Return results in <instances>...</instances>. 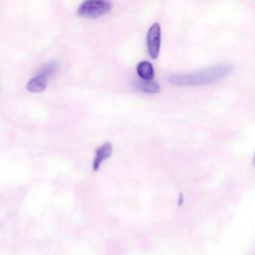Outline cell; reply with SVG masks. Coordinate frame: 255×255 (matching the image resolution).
<instances>
[{
  "mask_svg": "<svg viewBox=\"0 0 255 255\" xmlns=\"http://www.w3.org/2000/svg\"><path fill=\"white\" fill-rule=\"evenodd\" d=\"M138 88L142 92L149 94H154L159 91V85L154 81H142L138 84Z\"/></svg>",
  "mask_w": 255,
  "mask_h": 255,
  "instance_id": "52a82bcc",
  "label": "cell"
},
{
  "mask_svg": "<svg viewBox=\"0 0 255 255\" xmlns=\"http://www.w3.org/2000/svg\"><path fill=\"white\" fill-rule=\"evenodd\" d=\"M136 72L142 81H152L154 77L153 66L148 61L139 62L136 66Z\"/></svg>",
  "mask_w": 255,
  "mask_h": 255,
  "instance_id": "8992f818",
  "label": "cell"
},
{
  "mask_svg": "<svg viewBox=\"0 0 255 255\" xmlns=\"http://www.w3.org/2000/svg\"><path fill=\"white\" fill-rule=\"evenodd\" d=\"M232 71V66L228 63L218 64L200 71L184 74H173L168 80L176 86H198L216 82L225 78Z\"/></svg>",
  "mask_w": 255,
  "mask_h": 255,
  "instance_id": "6da1fadb",
  "label": "cell"
},
{
  "mask_svg": "<svg viewBox=\"0 0 255 255\" xmlns=\"http://www.w3.org/2000/svg\"><path fill=\"white\" fill-rule=\"evenodd\" d=\"M58 63H50L38 75L33 77L27 84V90L32 93H39L46 89L48 79L57 71Z\"/></svg>",
  "mask_w": 255,
  "mask_h": 255,
  "instance_id": "3957f363",
  "label": "cell"
},
{
  "mask_svg": "<svg viewBox=\"0 0 255 255\" xmlns=\"http://www.w3.org/2000/svg\"><path fill=\"white\" fill-rule=\"evenodd\" d=\"M252 163L255 165V153H254V155H253V157H252Z\"/></svg>",
  "mask_w": 255,
  "mask_h": 255,
  "instance_id": "ba28073f",
  "label": "cell"
},
{
  "mask_svg": "<svg viewBox=\"0 0 255 255\" xmlns=\"http://www.w3.org/2000/svg\"><path fill=\"white\" fill-rule=\"evenodd\" d=\"M160 39H161V29L158 23H153L146 34V45L149 56L152 59H156L160 49Z\"/></svg>",
  "mask_w": 255,
  "mask_h": 255,
  "instance_id": "277c9868",
  "label": "cell"
},
{
  "mask_svg": "<svg viewBox=\"0 0 255 255\" xmlns=\"http://www.w3.org/2000/svg\"><path fill=\"white\" fill-rule=\"evenodd\" d=\"M112 9V4L103 0H89L83 2L78 8V14L86 18H98Z\"/></svg>",
  "mask_w": 255,
  "mask_h": 255,
  "instance_id": "7a4b0ae2",
  "label": "cell"
},
{
  "mask_svg": "<svg viewBox=\"0 0 255 255\" xmlns=\"http://www.w3.org/2000/svg\"><path fill=\"white\" fill-rule=\"evenodd\" d=\"M112 152L113 146L111 142H105L96 150V155L93 161V168L95 171H97L100 168L101 164L112 155Z\"/></svg>",
  "mask_w": 255,
  "mask_h": 255,
  "instance_id": "5b68a950",
  "label": "cell"
}]
</instances>
